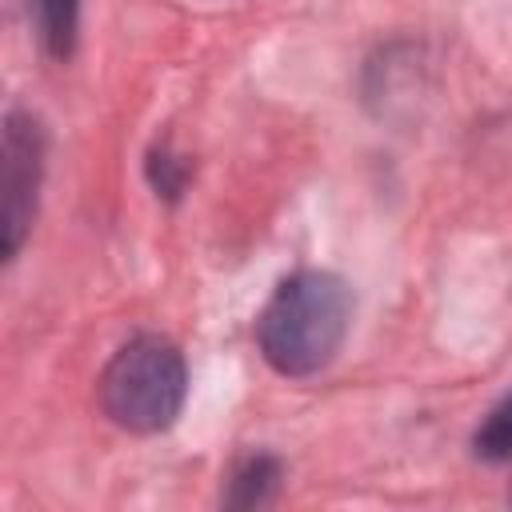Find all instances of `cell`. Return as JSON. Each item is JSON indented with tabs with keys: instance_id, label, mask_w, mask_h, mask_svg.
Masks as SVG:
<instances>
[{
	"instance_id": "3957f363",
	"label": "cell",
	"mask_w": 512,
	"mask_h": 512,
	"mask_svg": "<svg viewBox=\"0 0 512 512\" xmlns=\"http://www.w3.org/2000/svg\"><path fill=\"white\" fill-rule=\"evenodd\" d=\"M44 172V128L32 112L12 108L4 116V148H0V252L12 260L32 228L36 192Z\"/></svg>"
},
{
	"instance_id": "6da1fadb",
	"label": "cell",
	"mask_w": 512,
	"mask_h": 512,
	"mask_svg": "<svg viewBox=\"0 0 512 512\" xmlns=\"http://www.w3.org/2000/svg\"><path fill=\"white\" fill-rule=\"evenodd\" d=\"M352 316V296L332 272H296L288 276L256 320V340L264 360L280 376L320 372L344 344Z\"/></svg>"
},
{
	"instance_id": "8992f818",
	"label": "cell",
	"mask_w": 512,
	"mask_h": 512,
	"mask_svg": "<svg viewBox=\"0 0 512 512\" xmlns=\"http://www.w3.org/2000/svg\"><path fill=\"white\" fill-rule=\"evenodd\" d=\"M476 456L480 460H492V464H504L512 460V392L484 416V424L476 428Z\"/></svg>"
},
{
	"instance_id": "5b68a950",
	"label": "cell",
	"mask_w": 512,
	"mask_h": 512,
	"mask_svg": "<svg viewBox=\"0 0 512 512\" xmlns=\"http://www.w3.org/2000/svg\"><path fill=\"white\" fill-rule=\"evenodd\" d=\"M76 20H80V0H36V24L44 48L64 60L76 44Z\"/></svg>"
},
{
	"instance_id": "277c9868",
	"label": "cell",
	"mask_w": 512,
	"mask_h": 512,
	"mask_svg": "<svg viewBox=\"0 0 512 512\" xmlns=\"http://www.w3.org/2000/svg\"><path fill=\"white\" fill-rule=\"evenodd\" d=\"M280 484V464L272 456H252L236 468L232 488H228V508H256L264 504Z\"/></svg>"
},
{
	"instance_id": "7a4b0ae2",
	"label": "cell",
	"mask_w": 512,
	"mask_h": 512,
	"mask_svg": "<svg viewBox=\"0 0 512 512\" xmlns=\"http://www.w3.org/2000/svg\"><path fill=\"white\" fill-rule=\"evenodd\" d=\"M188 368L172 340L140 336L124 344L100 376V408L124 432H164L184 404Z\"/></svg>"
},
{
	"instance_id": "52a82bcc",
	"label": "cell",
	"mask_w": 512,
	"mask_h": 512,
	"mask_svg": "<svg viewBox=\"0 0 512 512\" xmlns=\"http://www.w3.org/2000/svg\"><path fill=\"white\" fill-rule=\"evenodd\" d=\"M148 180H152L156 196L180 200V192H184V184H188V164H184L180 156H172L164 144H156V148L148 152Z\"/></svg>"
}]
</instances>
